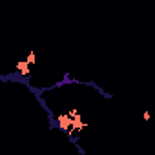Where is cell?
Instances as JSON below:
<instances>
[{
	"mask_svg": "<svg viewBox=\"0 0 155 155\" xmlns=\"http://www.w3.org/2000/svg\"><path fill=\"white\" fill-rule=\"evenodd\" d=\"M33 62H35V55H33V53H29V57H28V58H24V62H20V64H18V71H20V73H28V71H29V68L33 66Z\"/></svg>",
	"mask_w": 155,
	"mask_h": 155,
	"instance_id": "6da1fadb",
	"label": "cell"
}]
</instances>
